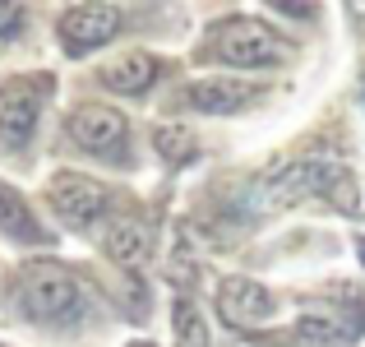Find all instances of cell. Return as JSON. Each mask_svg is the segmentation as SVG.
Instances as JSON below:
<instances>
[{
	"label": "cell",
	"instance_id": "6da1fadb",
	"mask_svg": "<svg viewBox=\"0 0 365 347\" xmlns=\"http://www.w3.org/2000/svg\"><path fill=\"white\" fill-rule=\"evenodd\" d=\"M268 204H296L305 195H324L338 208H356V186L351 171L338 158H301L292 167H282L277 176H268Z\"/></svg>",
	"mask_w": 365,
	"mask_h": 347
},
{
	"label": "cell",
	"instance_id": "7a4b0ae2",
	"mask_svg": "<svg viewBox=\"0 0 365 347\" xmlns=\"http://www.w3.org/2000/svg\"><path fill=\"white\" fill-rule=\"evenodd\" d=\"M204 56L208 61H222V65H241V70H264V65L287 61L292 46H287L268 24L236 14V19H227V24H217L213 33H208Z\"/></svg>",
	"mask_w": 365,
	"mask_h": 347
},
{
	"label": "cell",
	"instance_id": "3957f363",
	"mask_svg": "<svg viewBox=\"0 0 365 347\" xmlns=\"http://www.w3.org/2000/svg\"><path fill=\"white\" fill-rule=\"evenodd\" d=\"M19 301L33 320H74L83 306L79 278L65 264H28L24 278H19Z\"/></svg>",
	"mask_w": 365,
	"mask_h": 347
},
{
	"label": "cell",
	"instance_id": "277c9868",
	"mask_svg": "<svg viewBox=\"0 0 365 347\" xmlns=\"http://www.w3.org/2000/svg\"><path fill=\"white\" fill-rule=\"evenodd\" d=\"M42 98H46V79H37V74H19V79L0 84V149L5 153L24 149L33 139Z\"/></svg>",
	"mask_w": 365,
	"mask_h": 347
},
{
	"label": "cell",
	"instance_id": "5b68a950",
	"mask_svg": "<svg viewBox=\"0 0 365 347\" xmlns=\"http://www.w3.org/2000/svg\"><path fill=\"white\" fill-rule=\"evenodd\" d=\"M46 204L56 208V218H61L65 227H79L83 231V227H93L111 208V195L93 176L61 171V176H51V186H46Z\"/></svg>",
	"mask_w": 365,
	"mask_h": 347
},
{
	"label": "cell",
	"instance_id": "8992f818",
	"mask_svg": "<svg viewBox=\"0 0 365 347\" xmlns=\"http://www.w3.org/2000/svg\"><path fill=\"white\" fill-rule=\"evenodd\" d=\"M125 134H130L125 116L116 107H102V102H88V107H79V111L70 116V139L79 144L83 153L116 158V153L125 149Z\"/></svg>",
	"mask_w": 365,
	"mask_h": 347
},
{
	"label": "cell",
	"instance_id": "52a82bcc",
	"mask_svg": "<svg viewBox=\"0 0 365 347\" xmlns=\"http://www.w3.org/2000/svg\"><path fill=\"white\" fill-rule=\"evenodd\" d=\"M116 33H120V9L116 5H70L61 14V42L74 56L111 42Z\"/></svg>",
	"mask_w": 365,
	"mask_h": 347
},
{
	"label": "cell",
	"instance_id": "ba28073f",
	"mask_svg": "<svg viewBox=\"0 0 365 347\" xmlns=\"http://www.w3.org/2000/svg\"><path fill=\"white\" fill-rule=\"evenodd\" d=\"M217 311H222L227 324L236 329H250V324H264L273 315V292L255 278H227L217 287Z\"/></svg>",
	"mask_w": 365,
	"mask_h": 347
},
{
	"label": "cell",
	"instance_id": "9c48e42d",
	"mask_svg": "<svg viewBox=\"0 0 365 347\" xmlns=\"http://www.w3.org/2000/svg\"><path fill=\"white\" fill-rule=\"evenodd\" d=\"M255 98V89L250 84H241V79H195L185 89V102L195 111H208V116H232V111H241L245 102Z\"/></svg>",
	"mask_w": 365,
	"mask_h": 347
},
{
	"label": "cell",
	"instance_id": "30bf717a",
	"mask_svg": "<svg viewBox=\"0 0 365 347\" xmlns=\"http://www.w3.org/2000/svg\"><path fill=\"white\" fill-rule=\"evenodd\" d=\"M102 246H107V255L116 259L120 268H139V264H148V255H153V236L139 218H116V223H107Z\"/></svg>",
	"mask_w": 365,
	"mask_h": 347
},
{
	"label": "cell",
	"instance_id": "8fae6325",
	"mask_svg": "<svg viewBox=\"0 0 365 347\" xmlns=\"http://www.w3.org/2000/svg\"><path fill=\"white\" fill-rule=\"evenodd\" d=\"M0 236L24 241V246H37V241H46V231H42V223L33 218L28 199L19 195L14 186H5V181H0Z\"/></svg>",
	"mask_w": 365,
	"mask_h": 347
},
{
	"label": "cell",
	"instance_id": "7c38bea8",
	"mask_svg": "<svg viewBox=\"0 0 365 347\" xmlns=\"http://www.w3.org/2000/svg\"><path fill=\"white\" fill-rule=\"evenodd\" d=\"M365 329V315H351V311H305L301 315V333L310 343H351L356 333Z\"/></svg>",
	"mask_w": 365,
	"mask_h": 347
},
{
	"label": "cell",
	"instance_id": "4fadbf2b",
	"mask_svg": "<svg viewBox=\"0 0 365 347\" xmlns=\"http://www.w3.org/2000/svg\"><path fill=\"white\" fill-rule=\"evenodd\" d=\"M153 79H158V61H153L148 51H130V56H120V61H111L107 70H102V84H107L111 93H143Z\"/></svg>",
	"mask_w": 365,
	"mask_h": 347
},
{
	"label": "cell",
	"instance_id": "5bb4252c",
	"mask_svg": "<svg viewBox=\"0 0 365 347\" xmlns=\"http://www.w3.org/2000/svg\"><path fill=\"white\" fill-rule=\"evenodd\" d=\"M171 329H176V347H213L208 343V324L190 301H176L171 311Z\"/></svg>",
	"mask_w": 365,
	"mask_h": 347
},
{
	"label": "cell",
	"instance_id": "9a60e30c",
	"mask_svg": "<svg viewBox=\"0 0 365 347\" xmlns=\"http://www.w3.org/2000/svg\"><path fill=\"white\" fill-rule=\"evenodd\" d=\"M153 144H158V153H162L167 162H176V167H180V162H190V158L199 153L195 134H190V130H180V125H162V130L153 134Z\"/></svg>",
	"mask_w": 365,
	"mask_h": 347
},
{
	"label": "cell",
	"instance_id": "2e32d148",
	"mask_svg": "<svg viewBox=\"0 0 365 347\" xmlns=\"http://www.w3.org/2000/svg\"><path fill=\"white\" fill-rule=\"evenodd\" d=\"M24 28V5H0V42Z\"/></svg>",
	"mask_w": 365,
	"mask_h": 347
},
{
	"label": "cell",
	"instance_id": "e0dca14e",
	"mask_svg": "<svg viewBox=\"0 0 365 347\" xmlns=\"http://www.w3.org/2000/svg\"><path fill=\"white\" fill-rule=\"evenodd\" d=\"M356 255H361V264H365V236H356Z\"/></svg>",
	"mask_w": 365,
	"mask_h": 347
},
{
	"label": "cell",
	"instance_id": "ac0fdd59",
	"mask_svg": "<svg viewBox=\"0 0 365 347\" xmlns=\"http://www.w3.org/2000/svg\"><path fill=\"white\" fill-rule=\"evenodd\" d=\"M130 347H153V343H130Z\"/></svg>",
	"mask_w": 365,
	"mask_h": 347
}]
</instances>
